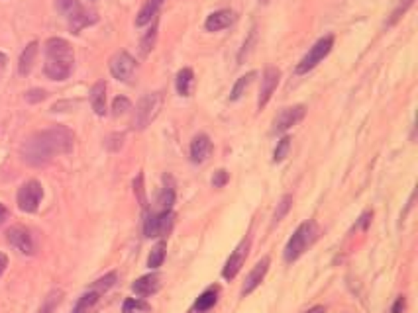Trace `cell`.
<instances>
[{
  "label": "cell",
  "instance_id": "obj_30",
  "mask_svg": "<svg viewBox=\"0 0 418 313\" xmlns=\"http://www.w3.org/2000/svg\"><path fill=\"white\" fill-rule=\"evenodd\" d=\"M289 147H291V137H283V140H279L277 141V147H275V151H273V161L275 162H281L285 157H287V153H289Z\"/></svg>",
  "mask_w": 418,
  "mask_h": 313
},
{
  "label": "cell",
  "instance_id": "obj_32",
  "mask_svg": "<svg viewBox=\"0 0 418 313\" xmlns=\"http://www.w3.org/2000/svg\"><path fill=\"white\" fill-rule=\"evenodd\" d=\"M128 110H130V100H128V98H124V96L114 98V102H112V114H114V116H122V114H126Z\"/></svg>",
  "mask_w": 418,
  "mask_h": 313
},
{
  "label": "cell",
  "instance_id": "obj_35",
  "mask_svg": "<svg viewBox=\"0 0 418 313\" xmlns=\"http://www.w3.org/2000/svg\"><path fill=\"white\" fill-rule=\"evenodd\" d=\"M46 96H48L46 91H39V88H36V91H30V93L26 94V100L34 104V102H42V100H46Z\"/></svg>",
  "mask_w": 418,
  "mask_h": 313
},
{
  "label": "cell",
  "instance_id": "obj_28",
  "mask_svg": "<svg viewBox=\"0 0 418 313\" xmlns=\"http://www.w3.org/2000/svg\"><path fill=\"white\" fill-rule=\"evenodd\" d=\"M124 313H147L149 312V303H145L144 300L140 298H128L124 302V307H122Z\"/></svg>",
  "mask_w": 418,
  "mask_h": 313
},
{
  "label": "cell",
  "instance_id": "obj_31",
  "mask_svg": "<svg viewBox=\"0 0 418 313\" xmlns=\"http://www.w3.org/2000/svg\"><path fill=\"white\" fill-rule=\"evenodd\" d=\"M156 35H157V22L152 26V30L144 35V39H142V55H147L149 53V49L154 47L156 44Z\"/></svg>",
  "mask_w": 418,
  "mask_h": 313
},
{
  "label": "cell",
  "instance_id": "obj_6",
  "mask_svg": "<svg viewBox=\"0 0 418 313\" xmlns=\"http://www.w3.org/2000/svg\"><path fill=\"white\" fill-rule=\"evenodd\" d=\"M332 47H334V35H326L322 39H318V41L309 49V53L300 59V63L297 65V75H305V73L314 69L318 63H322L324 57L332 51Z\"/></svg>",
  "mask_w": 418,
  "mask_h": 313
},
{
  "label": "cell",
  "instance_id": "obj_1",
  "mask_svg": "<svg viewBox=\"0 0 418 313\" xmlns=\"http://www.w3.org/2000/svg\"><path fill=\"white\" fill-rule=\"evenodd\" d=\"M73 141V133L63 126L37 131L22 145V159L32 167H44L53 157L71 151Z\"/></svg>",
  "mask_w": 418,
  "mask_h": 313
},
{
  "label": "cell",
  "instance_id": "obj_5",
  "mask_svg": "<svg viewBox=\"0 0 418 313\" xmlns=\"http://www.w3.org/2000/svg\"><path fill=\"white\" fill-rule=\"evenodd\" d=\"M161 104H163V96L161 93H149L145 94L144 98L138 102V108H136V117H134V126L136 129H145L159 114L161 110Z\"/></svg>",
  "mask_w": 418,
  "mask_h": 313
},
{
  "label": "cell",
  "instance_id": "obj_40",
  "mask_svg": "<svg viewBox=\"0 0 418 313\" xmlns=\"http://www.w3.org/2000/svg\"><path fill=\"white\" fill-rule=\"evenodd\" d=\"M370 218H371V211H367V214H363V216H361V227H363V229L367 227V223H370Z\"/></svg>",
  "mask_w": 418,
  "mask_h": 313
},
{
  "label": "cell",
  "instance_id": "obj_39",
  "mask_svg": "<svg viewBox=\"0 0 418 313\" xmlns=\"http://www.w3.org/2000/svg\"><path fill=\"white\" fill-rule=\"evenodd\" d=\"M6 220H8V209H6L4 204H0V225H2Z\"/></svg>",
  "mask_w": 418,
  "mask_h": 313
},
{
  "label": "cell",
  "instance_id": "obj_7",
  "mask_svg": "<svg viewBox=\"0 0 418 313\" xmlns=\"http://www.w3.org/2000/svg\"><path fill=\"white\" fill-rule=\"evenodd\" d=\"M173 220H175V214L171 209L169 211H147L144 221V235L149 239L167 235L173 227Z\"/></svg>",
  "mask_w": 418,
  "mask_h": 313
},
{
  "label": "cell",
  "instance_id": "obj_21",
  "mask_svg": "<svg viewBox=\"0 0 418 313\" xmlns=\"http://www.w3.org/2000/svg\"><path fill=\"white\" fill-rule=\"evenodd\" d=\"M98 300H100V294L91 288V290L84 292L83 296L77 300V303H75V307H73L71 313H89L93 307H95L96 303H98Z\"/></svg>",
  "mask_w": 418,
  "mask_h": 313
},
{
  "label": "cell",
  "instance_id": "obj_24",
  "mask_svg": "<svg viewBox=\"0 0 418 313\" xmlns=\"http://www.w3.org/2000/svg\"><path fill=\"white\" fill-rule=\"evenodd\" d=\"M165 249H167L165 241H159V243L152 249L149 256H147V267L149 268L161 267V265H163V260H165Z\"/></svg>",
  "mask_w": 418,
  "mask_h": 313
},
{
  "label": "cell",
  "instance_id": "obj_25",
  "mask_svg": "<svg viewBox=\"0 0 418 313\" xmlns=\"http://www.w3.org/2000/svg\"><path fill=\"white\" fill-rule=\"evenodd\" d=\"M253 77H255V73H253V70L248 73V75H244V77H239L238 82H236V84H234V88H232V94H230V100H232V102L239 100V96L248 91V86H250L251 81H253Z\"/></svg>",
  "mask_w": 418,
  "mask_h": 313
},
{
  "label": "cell",
  "instance_id": "obj_42",
  "mask_svg": "<svg viewBox=\"0 0 418 313\" xmlns=\"http://www.w3.org/2000/svg\"><path fill=\"white\" fill-rule=\"evenodd\" d=\"M307 313H326V310H324L322 305H314L312 310H309Z\"/></svg>",
  "mask_w": 418,
  "mask_h": 313
},
{
  "label": "cell",
  "instance_id": "obj_4",
  "mask_svg": "<svg viewBox=\"0 0 418 313\" xmlns=\"http://www.w3.org/2000/svg\"><path fill=\"white\" fill-rule=\"evenodd\" d=\"M55 8H57L61 16L67 18L73 34H79L84 26H89V23H93L96 20L95 14L84 10L83 4L79 0H55Z\"/></svg>",
  "mask_w": 418,
  "mask_h": 313
},
{
  "label": "cell",
  "instance_id": "obj_18",
  "mask_svg": "<svg viewBox=\"0 0 418 313\" xmlns=\"http://www.w3.org/2000/svg\"><path fill=\"white\" fill-rule=\"evenodd\" d=\"M91 106H93L96 116L107 114V82L104 81H98L91 88Z\"/></svg>",
  "mask_w": 418,
  "mask_h": 313
},
{
  "label": "cell",
  "instance_id": "obj_20",
  "mask_svg": "<svg viewBox=\"0 0 418 313\" xmlns=\"http://www.w3.org/2000/svg\"><path fill=\"white\" fill-rule=\"evenodd\" d=\"M163 2L165 0H147L144 4V8L138 14V18H136V26H145V23L152 22V20H156L157 12L163 6Z\"/></svg>",
  "mask_w": 418,
  "mask_h": 313
},
{
  "label": "cell",
  "instance_id": "obj_12",
  "mask_svg": "<svg viewBox=\"0 0 418 313\" xmlns=\"http://www.w3.org/2000/svg\"><path fill=\"white\" fill-rule=\"evenodd\" d=\"M248 249H250V241L248 239H244L242 243L236 247V251L230 255V258L226 260V265L222 268V276L226 280H234L238 276V272L244 267V263H246V256H248Z\"/></svg>",
  "mask_w": 418,
  "mask_h": 313
},
{
  "label": "cell",
  "instance_id": "obj_26",
  "mask_svg": "<svg viewBox=\"0 0 418 313\" xmlns=\"http://www.w3.org/2000/svg\"><path fill=\"white\" fill-rule=\"evenodd\" d=\"M173 204H175V190L171 186H165L161 190L159 198H157V206H159L157 211H169V209L173 208Z\"/></svg>",
  "mask_w": 418,
  "mask_h": 313
},
{
  "label": "cell",
  "instance_id": "obj_8",
  "mask_svg": "<svg viewBox=\"0 0 418 313\" xmlns=\"http://www.w3.org/2000/svg\"><path fill=\"white\" fill-rule=\"evenodd\" d=\"M44 198V188L37 180H28L18 190V208L26 214H34Z\"/></svg>",
  "mask_w": 418,
  "mask_h": 313
},
{
  "label": "cell",
  "instance_id": "obj_38",
  "mask_svg": "<svg viewBox=\"0 0 418 313\" xmlns=\"http://www.w3.org/2000/svg\"><path fill=\"white\" fill-rule=\"evenodd\" d=\"M6 267H8V256L4 255V253H0V276L4 274Z\"/></svg>",
  "mask_w": 418,
  "mask_h": 313
},
{
  "label": "cell",
  "instance_id": "obj_11",
  "mask_svg": "<svg viewBox=\"0 0 418 313\" xmlns=\"http://www.w3.org/2000/svg\"><path fill=\"white\" fill-rule=\"evenodd\" d=\"M307 114V108L302 104L297 106H291V108H283L281 112H279V116L275 117V124H273V131L275 133H283V131H287L293 126H297L300 120L305 117Z\"/></svg>",
  "mask_w": 418,
  "mask_h": 313
},
{
  "label": "cell",
  "instance_id": "obj_27",
  "mask_svg": "<svg viewBox=\"0 0 418 313\" xmlns=\"http://www.w3.org/2000/svg\"><path fill=\"white\" fill-rule=\"evenodd\" d=\"M61 298H63V292L51 290L48 294V298L44 300V303H42V307H39V312L37 313H53L55 312V307L60 305Z\"/></svg>",
  "mask_w": 418,
  "mask_h": 313
},
{
  "label": "cell",
  "instance_id": "obj_15",
  "mask_svg": "<svg viewBox=\"0 0 418 313\" xmlns=\"http://www.w3.org/2000/svg\"><path fill=\"white\" fill-rule=\"evenodd\" d=\"M210 153H212V141H210V137L204 135V133H199L191 143V161L194 164H201V162H204L210 157Z\"/></svg>",
  "mask_w": 418,
  "mask_h": 313
},
{
  "label": "cell",
  "instance_id": "obj_2",
  "mask_svg": "<svg viewBox=\"0 0 418 313\" xmlns=\"http://www.w3.org/2000/svg\"><path fill=\"white\" fill-rule=\"evenodd\" d=\"M75 65V53L69 41L61 37H51L46 41V65L44 73L51 81H65L69 79Z\"/></svg>",
  "mask_w": 418,
  "mask_h": 313
},
{
  "label": "cell",
  "instance_id": "obj_29",
  "mask_svg": "<svg viewBox=\"0 0 418 313\" xmlns=\"http://www.w3.org/2000/svg\"><path fill=\"white\" fill-rule=\"evenodd\" d=\"M116 280H118V274H116V272H108L107 276H102V278L96 280V282L93 284V286H91V288L98 292V294H102V292L110 290V288H112V286L116 284Z\"/></svg>",
  "mask_w": 418,
  "mask_h": 313
},
{
  "label": "cell",
  "instance_id": "obj_10",
  "mask_svg": "<svg viewBox=\"0 0 418 313\" xmlns=\"http://www.w3.org/2000/svg\"><path fill=\"white\" fill-rule=\"evenodd\" d=\"M6 239L8 243L12 245L14 249L20 253V255H34L36 253V245H34V239H32V233L28 231L22 225H14L6 231Z\"/></svg>",
  "mask_w": 418,
  "mask_h": 313
},
{
  "label": "cell",
  "instance_id": "obj_37",
  "mask_svg": "<svg viewBox=\"0 0 418 313\" xmlns=\"http://www.w3.org/2000/svg\"><path fill=\"white\" fill-rule=\"evenodd\" d=\"M405 305H406L405 296H399L397 302L393 303V307H391V313H403L405 312Z\"/></svg>",
  "mask_w": 418,
  "mask_h": 313
},
{
  "label": "cell",
  "instance_id": "obj_16",
  "mask_svg": "<svg viewBox=\"0 0 418 313\" xmlns=\"http://www.w3.org/2000/svg\"><path fill=\"white\" fill-rule=\"evenodd\" d=\"M161 288V282L157 274H145L142 278H138L131 284V292L140 298H147V296H154L156 292H159Z\"/></svg>",
  "mask_w": 418,
  "mask_h": 313
},
{
  "label": "cell",
  "instance_id": "obj_17",
  "mask_svg": "<svg viewBox=\"0 0 418 313\" xmlns=\"http://www.w3.org/2000/svg\"><path fill=\"white\" fill-rule=\"evenodd\" d=\"M232 22H234V12L218 10V12H212V14L206 18L204 28H206V32H220V30L228 28Z\"/></svg>",
  "mask_w": 418,
  "mask_h": 313
},
{
  "label": "cell",
  "instance_id": "obj_23",
  "mask_svg": "<svg viewBox=\"0 0 418 313\" xmlns=\"http://www.w3.org/2000/svg\"><path fill=\"white\" fill-rule=\"evenodd\" d=\"M192 84H194V73L191 69H181L177 73V82H175L177 93L181 96H191Z\"/></svg>",
  "mask_w": 418,
  "mask_h": 313
},
{
  "label": "cell",
  "instance_id": "obj_34",
  "mask_svg": "<svg viewBox=\"0 0 418 313\" xmlns=\"http://www.w3.org/2000/svg\"><path fill=\"white\" fill-rule=\"evenodd\" d=\"M412 2H415V0H403V2H399V6L394 8L393 16H391V20H389V26H393V23L397 22V20H399V18H401L403 14H405L406 8H408V6H410Z\"/></svg>",
  "mask_w": 418,
  "mask_h": 313
},
{
  "label": "cell",
  "instance_id": "obj_41",
  "mask_svg": "<svg viewBox=\"0 0 418 313\" xmlns=\"http://www.w3.org/2000/svg\"><path fill=\"white\" fill-rule=\"evenodd\" d=\"M6 61H8V59H6V55H4V53H0V73H2V70H4V67H6Z\"/></svg>",
  "mask_w": 418,
  "mask_h": 313
},
{
  "label": "cell",
  "instance_id": "obj_33",
  "mask_svg": "<svg viewBox=\"0 0 418 313\" xmlns=\"http://www.w3.org/2000/svg\"><path fill=\"white\" fill-rule=\"evenodd\" d=\"M291 204H293V196H283V200H281V204H279V208H277V211H275L273 216V221L277 223V221H281L285 216H287L289 208H291Z\"/></svg>",
  "mask_w": 418,
  "mask_h": 313
},
{
  "label": "cell",
  "instance_id": "obj_9",
  "mask_svg": "<svg viewBox=\"0 0 418 313\" xmlns=\"http://www.w3.org/2000/svg\"><path fill=\"white\" fill-rule=\"evenodd\" d=\"M110 73L118 81L131 82L134 73H136V59L131 57L128 51H118L114 57L110 59Z\"/></svg>",
  "mask_w": 418,
  "mask_h": 313
},
{
  "label": "cell",
  "instance_id": "obj_36",
  "mask_svg": "<svg viewBox=\"0 0 418 313\" xmlns=\"http://www.w3.org/2000/svg\"><path fill=\"white\" fill-rule=\"evenodd\" d=\"M228 182V173L226 171H218V173L212 176V186L215 188H222V186Z\"/></svg>",
  "mask_w": 418,
  "mask_h": 313
},
{
  "label": "cell",
  "instance_id": "obj_19",
  "mask_svg": "<svg viewBox=\"0 0 418 313\" xmlns=\"http://www.w3.org/2000/svg\"><path fill=\"white\" fill-rule=\"evenodd\" d=\"M218 294H220V288L218 286H212V288H208V290H204L201 296H199V300L194 302V312L204 313L208 312V310H212L218 302Z\"/></svg>",
  "mask_w": 418,
  "mask_h": 313
},
{
  "label": "cell",
  "instance_id": "obj_3",
  "mask_svg": "<svg viewBox=\"0 0 418 313\" xmlns=\"http://www.w3.org/2000/svg\"><path fill=\"white\" fill-rule=\"evenodd\" d=\"M316 223L314 221H305V223H300L299 227H297V231L293 233V237L289 239L287 245H285V251H283V256H285V260L287 263H295L297 258L305 255V251L314 243V239H316Z\"/></svg>",
  "mask_w": 418,
  "mask_h": 313
},
{
  "label": "cell",
  "instance_id": "obj_22",
  "mask_svg": "<svg viewBox=\"0 0 418 313\" xmlns=\"http://www.w3.org/2000/svg\"><path fill=\"white\" fill-rule=\"evenodd\" d=\"M36 55H37V44L36 41H32V44L22 51V55H20V63H18L20 75H28V73L32 70L34 61H36Z\"/></svg>",
  "mask_w": 418,
  "mask_h": 313
},
{
  "label": "cell",
  "instance_id": "obj_14",
  "mask_svg": "<svg viewBox=\"0 0 418 313\" xmlns=\"http://www.w3.org/2000/svg\"><path fill=\"white\" fill-rule=\"evenodd\" d=\"M269 265H271L269 256H263L262 260L253 267V270L248 274V278H246V282H244L242 296H248V294H251V292L255 290V288L262 284V280L265 278V274H267V270H269Z\"/></svg>",
  "mask_w": 418,
  "mask_h": 313
},
{
  "label": "cell",
  "instance_id": "obj_13",
  "mask_svg": "<svg viewBox=\"0 0 418 313\" xmlns=\"http://www.w3.org/2000/svg\"><path fill=\"white\" fill-rule=\"evenodd\" d=\"M279 79H281V73L277 67H267L265 73H263L262 79V88H260V98H257V108L262 110L267 106V102L271 100V96L277 91V84H279Z\"/></svg>",
  "mask_w": 418,
  "mask_h": 313
}]
</instances>
